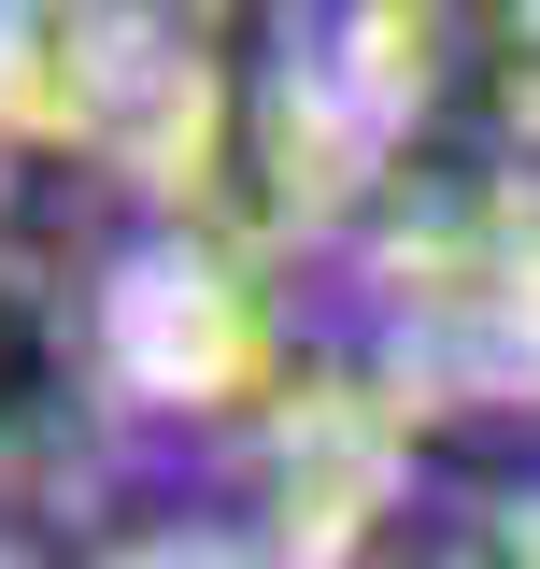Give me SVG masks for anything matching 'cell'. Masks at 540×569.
I'll use <instances>...</instances> for the list:
<instances>
[{
    "mask_svg": "<svg viewBox=\"0 0 540 569\" xmlns=\"http://www.w3.org/2000/svg\"><path fill=\"white\" fill-rule=\"evenodd\" d=\"M0 569H43V556H29V541H14V527H0Z\"/></svg>",
    "mask_w": 540,
    "mask_h": 569,
    "instance_id": "obj_3",
    "label": "cell"
},
{
    "mask_svg": "<svg viewBox=\"0 0 540 569\" xmlns=\"http://www.w3.org/2000/svg\"><path fill=\"white\" fill-rule=\"evenodd\" d=\"M114 569H270L257 541H213V527H171V541H129Z\"/></svg>",
    "mask_w": 540,
    "mask_h": 569,
    "instance_id": "obj_2",
    "label": "cell"
},
{
    "mask_svg": "<svg viewBox=\"0 0 540 569\" xmlns=\"http://www.w3.org/2000/svg\"><path fill=\"white\" fill-rule=\"evenodd\" d=\"M114 328H100V299L58 271V257H29V242H0V512H43L100 470V441H114Z\"/></svg>",
    "mask_w": 540,
    "mask_h": 569,
    "instance_id": "obj_1",
    "label": "cell"
}]
</instances>
